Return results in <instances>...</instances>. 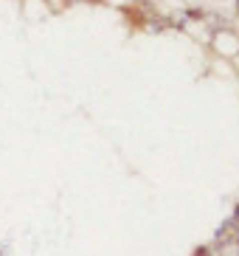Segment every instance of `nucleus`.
I'll return each mask as SVG.
<instances>
[]
</instances>
